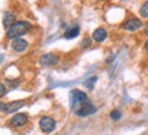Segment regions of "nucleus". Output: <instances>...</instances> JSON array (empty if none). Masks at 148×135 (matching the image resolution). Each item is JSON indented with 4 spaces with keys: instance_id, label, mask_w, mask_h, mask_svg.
<instances>
[{
    "instance_id": "nucleus-1",
    "label": "nucleus",
    "mask_w": 148,
    "mask_h": 135,
    "mask_svg": "<svg viewBox=\"0 0 148 135\" xmlns=\"http://www.w3.org/2000/svg\"><path fill=\"white\" fill-rule=\"evenodd\" d=\"M70 106L71 110L79 117H86L96 112V108L92 105L86 94L79 90H73L70 92Z\"/></svg>"
},
{
    "instance_id": "nucleus-2",
    "label": "nucleus",
    "mask_w": 148,
    "mask_h": 135,
    "mask_svg": "<svg viewBox=\"0 0 148 135\" xmlns=\"http://www.w3.org/2000/svg\"><path fill=\"white\" fill-rule=\"evenodd\" d=\"M29 28H30V24L26 21H18L15 22L12 26L10 28V29H7V37L8 39H18L19 36H22V35H25V33H27V30H29Z\"/></svg>"
},
{
    "instance_id": "nucleus-3",
    "label": "nucleus",
    "mask_w": 148,
    "mask_h": 135,
    "mask_svg": "<svg viewBox=\"0 0 148 135\" xmlns=\"http://www.w3.org/2000/svg\"><path fill=\"white\" fill-rule=\"evenodd\" d=\"M55 127H56V121L52 117H48V116L41 117V120H40V128H41L42 132L49 134V132H52L55 130Z\"/></svg>"
},
{
    "instance_id": "nucleus-4",
    "label": "nucleus",
    "mask_w": 148,
    "mask_h": 135,
    "mask_svg": "<svg viewBox=\"0 0 148 135\" xmlns=\"http://www.w3.org/2000/svg\"><path fill=\"white\" fill-rule=\"evenodd\" d=\"M59 62V57L53 53H48V54H44L40 57V64L42 66H53Z\"/></svg>"
},
{
    "instance_id": "nucleus-5",
    "label": "nucleus",
    "mask_w": 148,
    "mask_h": 135,
    "mask_svg": "<svg viewBox=\"0 0 148 135\" xmlns=\"http://www.w3.org/2000/svg\"><path fill=\"white\" fill-rule=\"evenodd\" d=\"M25 105L23 101H14V102L10 103H1V112L4 113H14L16 110H19Z\"/></svg>"
},
{
    "instance_id": "nucleus-6",
    "label": "nucleus",
    "mask_w": 148,
    "mask_h": 135,
    "mask_svg": "<svg viewBox=\"0 0 148 135\" xmlns=\"http://www.w3.org/2000/svg\"><path fill=\"white\" fill-rule=\"evenodd\" d=\"M122 28H123L125 30H129V32L137 30L138 28H141V21L137 19V18H130V19H127V21L123 22Z\"/></svg>"
},
{
    "instance_id": "nucleus-7",
    "label": "nucleus",
    "mask_w": 148,
    "mask_h": 135,
    "mask_svg": "<svg viewBox=\"0 0 148 135\" xmlns=\"http://www.w3.org/2000/svg\"><path fill=\"white\" fill-rule=\"evenodd\" d=\"M10 123L14 127H22L27 123V116L25 113H16L15 116H12L10 120Z\"/></svg>"
},
{
    "instance_id": "nucleus-8",
    "label": "nucleus",
    "mask_w": 148,
    "mask_h": 135,
    "mask_svg": "<svg viewBox=\"0 0 148 135\" xmlns=\"http://www.w3.org/2000/svg\"><path fill=\"white\" fill-rule=\"evenodd\" d=\"M11 48L15 53H22V51H25L27 48V42L23 40V39H15L11 44Z\"/></svg>"
},
{
    "instance_id": "nucleus-9",
    "label": "nucleus",
    "mask_w": 148,
    "mask_h": 135,
    "mask_svg": "<svg viewBox=\"0 0 148 135\" xmlns=\"http://www.w3.org/2000/svg\"><path fill=\"white\" fill-rule=\"evenodd\" d=\"M92 39L97 43H101L103 40L107 39V30L104 28H97V29H95V32L92 33Z\"/></svg>"
},
{
    "instance_id": "nucleus-10",
    "label": "nucleus",
    "mask_w": 148,
    "mask_h": 135,
    "mask_svg": "<svg viewBox=\"0 0 148 135\" xmlns=\"http://www.w3.org/2000/svg\"><path fill=\"white\" fill-rule=\"evenodd\" d=\"M14 24H15V17L12 15L11 12H5L4 18H3V25H4L5 28H8V29H10Z\"/></svg>"
},
{
    "instance_id": "nucleus-11",
    "label": "nucleus",
    "mask_w": 148,
    "mask_h": 135,
    "mask_svg": "<svg viewBox=\"0 0 148 135\" xmlns=\"http://www.w3.org/2000/svg\"><path fill=\"white\" fill-rule=\"evenodd\" d=\"M78 33H79V28H78V26H71V28H69V29H67V30L64 32L63 37H64V39L77 37V36H78Z\"/></svg>"
},
{
    "instance_id": "nucleus-12",
    "label": "nucleus",
    "mask_w": 148,
    "mask_h": 135,
    "mask_svg": "<svg viewBox=\"0 0 148 135\" xmlns=\"http://www.w3.org/2000/svg\"><path fill=\"white\" fill-rule=\"evenodd\" d=\"M96 80H97V77H96V76H93V77H90L89 80H86V83H85V86H86V88H88V90H92V88H93V86H95Z\"/></svg>"
},
{
    "instance_id": "nucleus-13",
    "label": "nucleus",
    "mask_w": 148,
    "mask_h": 135,
    "mask_svg": "<svg viewBox=\"0 0 148 135\" xmlns=\"http://www.w3.org/2000/svg\"><path fill=\"white\" fill-rule=\"evenodd\" d=\"M140 14H141V17H144V18H148V1H145V3L141 6Z\"/></svg>"
},
{
    "instance_id": "nucleus-14",
    "label": "nucleus",
    "mask_w": 148,
    "mask_h": 135,
    "mask_svg": "<svg viewBox=\"0 0 148 135\" xmlns=\"http://www.w3.org/2000/svg\"><path fill=\"white\" fill-rule=\"evenodd\" d=\"M110 116L112 120H119L121 119V112H119V110H112Z\"/></svg>"
},
{
    "instance_id": "nucleus-15",
    "label": "nucleus",
    "mask_w": 148,
    "mask_h": 135,
    "mask_svg": "<svg viewBox=\"0 0 148 135\" xmlns=\"http://www.w3.org/2000/svg\"><path fill=\"white\" fill-rule=\"evenodd\" d=\"M0 95H1V97H4V95H5V87H4V84H1V86H0Z\"/></svg>"
},
{
    "instance_id": "nucleus-16",
    "label": "nucleus",
    "mask_w": 148,
    "mask_h": 135,
    "mask_svg": "<svg viewBox=\"0 0 148 135\" xmlns=\"http://www.w3.org/2000/svg\"><path fill=\"white\" fill-rule=\"evenodd\" d=\"M144 32H145V35H148V25L145 26V29H144Z\"/></svg>"
},
{
    "instance_id": "nucleus-17",
    "label": "nucleus",
    "mask_w": 148,
    "mask_h": 135,
    "mask_svg": "<svg viewBox=\"0 0 148 135\" xmlns=\"http://www.w3.org/2000/svg\"><path fill=\"white\" fill-rule=\"evenodd\" d=\"M145 50H147V51H148V42H147V43H145Z\"/></svg>"
}]
</instances>
